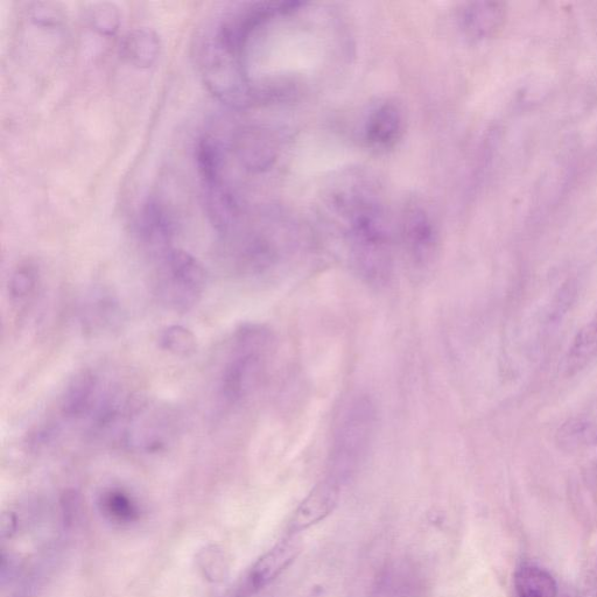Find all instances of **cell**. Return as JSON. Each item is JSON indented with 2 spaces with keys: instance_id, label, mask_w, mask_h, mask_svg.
<instances>
[{
  "instance_id": "obj_1",
  "label": "cell",
  "mask_w": 597,
  "mask_h": 597,
  "mask_svg": "<svg viewBox=\"0 0 597 597\" xmlns=\"http://www.w3.org/2000/svg\"><path fill=\"white\" fill-rule=\"evenodd\" d=\"M272 346L270 330L261 325L249 323L236 330L233 355L221 379L222 396L227 402H240L255 390L261 382Z\"/></svg>"
},
{
  "instance_id": "obj_2",
  "label": "cell",
  "mask_w": 597,
  "mask_h": 597,
  "mask_svg": "<svg viewBox=\"0 0 597 597\" xmlns=\"http://www.w3.org/2000/svg\"><path fill=\"white\" fill-rule=\"evenodd\" d=\"M157 294L168 308L188 312L198 304L206 286V271L185 250L170 249L159 257Z\"/></svg>"
},
{
  "instance_id": "obj_3",
  "label": "cell",
  "mask_w": 597,
  "mask_h": 597,
  "mask_svg": "<svg viewBox=\"0 0 597 597\" xmlns=\"http://www.w3.org/2000/svg\"><path fill=\"white\" fill-rule=\"evenodd\" d=\"M376 425V411L368 398L358 399L344 416L333 444L336 465H353L368 451Z\"/></svg>"
},
{
  "instance_id": "obj_4",
  "label": "cell",
  "mask_w": 597,
  "mask_h": 597,
  "mask_svg": "<svg viewBox=\"0 0 597 597\" xmlns=\"http://www.w3.org/2000/svg\"><path fill=\"white\" fill-rule=\"evenodd\" d=\"M402 233L407 254L418 268H424L434 261L439 248L437 226L428 210L413 202L407 205L403 214Z\"/></svg>"
},
{
  "instance_id": "obj_5",
  "label": "cell",
  "mask_w": 597,
  "mask_h": 597,
  "mask_svg": "<svg viewBox=\"0 0 597 597\" xmlns=\"http://www.w3.org/2000/svg\"><path fill=\"white\" fill-rule=\"evenodd\" d=\"M300 552L298 540L294 536H286L251 567L240 588V595L257 593L272 584L296 561Z\"/></svg>"
},
{
  "instance_id": "obj_6",
  "label": "cell",
  "mask_w": 597,
  "mask_h": 597,
  "mask_svg": "<svg viewBox=\"0 0 597 597\" xmlns=\"http://www.w3.org/2000/svg\"><path fill=\"white\" fill-rule=\"evenodd\" d=\"M234 151L241 165L251 172H265L275 164L278 147L269 131L248 126L236 133Z\"/></svg>"
},
{
  "instance_id": "obj_7",
  "label": "cell",
  "mask_w": 597,
  "mask_h": 597,
  "mask_svg": "<svg viewBox=\"0 0 597 597\" xmlns=\"http://www.w3.org/2000/svg\"><path fill=\"white\" fill-rule=\"evenodd\" d=\"M340 489L333 479L321 482L294 511L287 526V536H296L327 518L339 502Z\"/></svg>"
},
{
  "instance_id": "obj_8",
  "label": "cell",
  "mask_w": 597,
  "mask_h": 597,
  "mask_svg": "<svg viewBox=\"0 0 597 597\" xmlns=\"http://www.w3.org/2000/svg\"><path fill=\"white\" fill-rule=\"evenodd\" d=\"M507 17V5L504 3L475 2L462 7L460 23L468 38L484 40L500 32Z\"/></svg>"
},
{
  "instance_id": "obj_9",
  "label": "cell",
  "mask_w": 597,
  "mask_h": 597,
  "mask_svg": "<svg viewBox=\"0 0 597 597\" xmlns=\"http://www.w3.org/2000/svg\"><path fill=\"white\" fill-rule=\"evenodd\" d=\"M404 116L395 103H384L370 115L365 128L368 143L378 150L395 146L403 135Z\"/></svg>"
},
{
  "instance_id": "obj_10",
  "label": "cell",
  "mask_w": 597,
  "mask_h": 597,
  "mask_svg": "<svg viewBox=\"0 0 597 597\" xmlns=\"http://www.w3.org/2000/svg\"><path fill=\"white\" fill-rule=\"evenodd\" d=\"M98 379L89 371L76 375L67 385L62 397V413L65 417L80 419L96 410L101 402H97Z\"/></svg>"
},
{
  "instance_id": "obj_11",
  "label": "cell",
  "mask_w": 597,
  "mask_h": 597,
  "mask_svg": "<svg viewBox=\"0 0 597 597\" xmlns=\"http://www.w3.org/2000/svg\"><path fill=\"white\" fill-rule=\"evenodd\" d=\"M140 231L144 242L153 252L163 256L172 249L174 237V223L166 209L156 201H149L143 210Z\"/></svg>"
},
{
  "instance_id": "obj_12",
  "label": "cell",
  "mask_w": 597,
  "mask_h": 597,
  "mask_svg": "<svg viewBox=\"0 0 597 597\" xmlns=\"http://www.w3.org/2000/svg\"><path fill=\"white\" fill-rule=\"evenodd\" d=\"M124 59L137 68H150L161 51V40L151 28H136L125 35L122 45Z\"/></svg>"
},
{
  "instance_id": "obj_13",
  "label": "cell",
  "mask_w": 597,
  "mask_h": 597,
  "mask_svg": "<svg viewBox=\"0 0 597 597\" xmlns=\"http://www.w3.org/2000/svg\"><path fill=\"white\" fill-rule=\"evenodd\" d=\"M205 205L210 222L220 233H227L234 226L238 216V205L222 181L207 185Z\"/></svg>"
},
{
  "instance_id": "obj_14",
  "label": "cell",
  "mask_w": 597,
  "mask_h": 597,
  "mask_svg": "<svg viewBox=\"0 0 597 597\" xmlns=\"http://www.w3.org/2000/svg\"><path fill=\"white\" fill-rule=\"evenodd\" d=\"M597 358V314L575 335L565 358L567 375H577Z\"/></svg>"
},
{
  "instance_id": "obj_15",
  "label": "cell",
  "mask_w": 597,
  "mask_h": 597,
  "mask_svg": "<svg viewBox=\"0 0 597 597\" xmlns=\"http://www.w3.org/2000/svg\"><path fill=\"white\" fill-rule=\"evenodd\" d=\"M515 587L518 597H559L556 579L537 566L519 567L515 574Z\"/></svg>"
},
{
  "instance_id": "obj_16",
  "label": "cell",
  "mask_w": 597,
  "mask_h": 597,
  "mask_svg": "<svg viewBox=\"0 0 597 597\" xmlns=\"http://www.w3.org/2000/svg\"><path fill=\"white\" fill-rule=\"evenodd\" d=\"M98 505H100L102 514L112 523L129 525L137 522L140 517L137 502L122 489L105 490Z\"/></svg>"
},
{
  "instance_id": "obj_17",
  "label": "cell",
  "mask_w": 597,
  "mask_h": 597,
  "mask_svg": "<svg viewBox=\"0 0 597 597\" xmlns=\"http://www.w3.org/2000/svg\"><path fill=\"white\" fill-rule=\"evenodd\" d=\"M561 447L574 449L597 446V414L567 420L558 431Z\"/></svg>"
},
{
  "instance_id": "obj_18",
  "label": "cell",
  "mask_w": 597,
  "mask_h": 597,
  "mask_svg": "<svg viewBox=\"0 0 597 597\" xmlns=\"http://www.w3.org/2000/svg\"><path fill=\"white\" fill-rule=\"evenodd\" d=\"M196 166L205 186L221 181L223 154L219 143L212 137L199 140L195 151Z\"/></svg>"
},
{
  "instance_id": "obj_19",
  "label": "cell",
  "mask_w": 597,
  "mask_h": 597,
  "mask_svg": "<svg viewBox=\"0 0 597 597\" xmlns=\"http://www.w3.org/2000/svg\"><path fill=\"white\" fill-rule=\"evenodd\" d=\"M87 20L97 33L111 37L121 27V12L114 3H94L88 7Z\"/></svg>"
},
{
  "instance_id": "obj_20",
  "label": "cell",
  "mask_w": 597,
  "mask_h": 597,
  "mask_svg": "<svg viewBox=\"0 0 597 597\" xmlns=\"http://www.w3.org/2000/svg\"><path fill=\"white\" fill-rule=\"evenodd\" d=\"M160 346L175 356L189 357L196 353L198 342L191 330L182 326H171L161 333Z\"/></svg>"
},
{
  "instance_id": "obj_21",
  "label": "cell",
  "mask_w": 597,
  "mask_h": 597,
  "mask_svg": "<svg viewBox=\"0 0 597 597\" xmlns=\"http://www.w3.org/2000/svg\"><path fill=\"white\" fill-rule=\"evenodd\" d=\"M37 271L31 265L19 266L12 273L9 292L14 300H23L30 296L37 286Z\"/></svg>"
},
{
  "instance_id": "obj_22",
  "label": "cell",
  "mask_w": 597,
  "mask_h": 597,
  "mask_svg": "<svg viewBox=\"0 0 597 597\" xmlns=\"http://www.w3.org/2000/svg\"><path fill=\"white\" fill-rule=\"evenodd\" d=\"M31 17L40 26L52 27L62 23L63 13L56 4L37 3L31 9Z\"/></svg>"
},
{
  "instance_id": "obj_23",
  "label": "cell",
  "mask_w": 597,
  "mask_h": 597,
  "mask_svg": "<svg viewBox=\"0 0 597 597\" xmlns=\"http://www.w3.org/2000/svg\"><path fill=\"white\" fill-rule=\"evenodd\" d=\"M221 560H223L220 550L217 547H207L200 553L199 564L201 570L205 572L206 577L212 581L220 580Z\"/></svg>"
},
{
  "instance_id": "obj_24",
  "label": "cell",
  "mask_w": 597,
  "mask_h": 597,
  "mask_svg": "<svg viewBox=\"0 0 597 597\" xmlns=\"http://www.w3.org/2000/svg\"><path fill=\"white\" fill-rule=\"evenodd\" d=\"M14 528H16V519H14V516L12 514L4 515L2 523L3 537H5L6 535H10V533H13Z\"/></svg>"
},
{
  "instance_id": "obj_25",
  "label": "cell",
  "mask_w": 597,
  "mask_h": 597,
  "mask_svg": "<svg viewBox=\"0 0 597 597\" xmlns=\"http://www.w3.org/2000/svg\"><path fill=\"white\" fill-rule=\"evenodd\" d=\"M561 597H571V596L565 595V596H561Z\"/></svg>"
},
{
  "instance_id": "obj_26",
  "label": "cell",
  "mask_w": 597,
  "mask_h": 597,
  "mask_svg": "<svg viewBox=\"0 0 597 597\" xmlns=\"http://www.w3.org/2000/svg\"><path fill=\"white\" fill-rule=\"evenodd\" d=\"M596 597H597V595H596Z\"/></svg>"
}]
</instances>
